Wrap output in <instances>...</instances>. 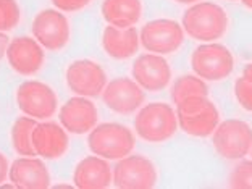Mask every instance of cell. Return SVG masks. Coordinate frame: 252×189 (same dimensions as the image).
<instances>
[{
	"instance_id": "obj_8",
	"label": "cell",
	"mask_w": 252,
	"mask_h": 189,
	"mask_svg": "<svg viewBox=\"0 0 252 189\" xmlns=\"http://www.w3.org/2000/svg\"><path fill=\"white\" fill-rule=\"evenodd\" d=\"M16 105L28 117L45 120L54 117L59 100L54 89L41 81H26L16 89Z\"/></svg>"
},
{
	"instance_id": "obj_19",
	"label": "cell",
	"mask_w": 252,
	"mask_h": 189,
	"mask_svg": "<svg viewBox=\"0 0 252 189\" xmlns=\"http://www.w3.org/2000/svg\"><path fill=\"white\" fill-rule=\"evenodd\" d=\"M141 0H104L102 2V16L112 26L131 28L141 20Z\"/></svg>"
},
{
	"instance_id": "obj_29",
	"label": "cell",
	"mask_w": 252,
	"mask_h": 189,
	"mask_svg": "<svg viewBox=\"0 0 252 189\" xmlns=\"http://www.w3.org/2000/svg\"><path fill=\"white\" fill-rule=\"evenodd\" d=\"M243 78L246 79V81H249L252 84V62L249 63L248 66L244 68V71H243Z\"/></svg>"
},
{
	"instance_id": "obj_30",
	"label": "cell",
	"mask_w": 252,
	"mask_h": 189,
	"mask_svg": "<svg viewBox=\"0 0 252 189\" xmlns=\"http://www.w3.org/2000/svg\"><path fill=\"white\" fill-rule=\"evenodd\" d=\"M7 47H8V45H7V37L0 34V57H2V54L7 52Z\"/></svg>"
},
{
	"instance_id": "obj_25",
	"label": "cell",
	"mask_w": 252,
	"mask_h": 189,
	"mask_svg": "<svg viewBox=\"0 0 252 189\" xmlns=\"http://www.w3.org/2000/svg\"><path fill=\"white\" fill-rule=\"evenodd\" d=\"M210 102L212 100H209V95H189L175 105L176 113L178 115H194V113L202 112Z\"/></svg>"
},
{
	"instance_id": "obj_22",
	"label": "cell",
	"mask_w": 252,
	"mask_h": 189,
	"mask_svg": "<svg viewBox=\"0 0 252 189\" xmlns=\"http://www.w3.org/2000/svg\"><path fill=\"white\" fill-rule=\"evenodd\" d=\"M189 95H209V88L202 78H199L197 74H183L176 81L171 84L170 97L176 105L183 99H186Z\"/></svg>"
},
{
	"instance_id": "obj_1",
	"label": "cell",
	"mask_w": 252,
	"mask_h": 189,
	"mask_svg": "<svg viewBox=\"0 0 252 189\" xmlns=\"http://www.w3.org/2000/svg\"><path fill=\"white\" fill-rule=\"evenodd\" d=\"M226 11L214 2H197L183 13L181 26L189 37L200 42H215L228 31Z\"/></svg>"
},
{
	"instance_id": "obj_31",
	"label": "cell",
	"mask_w": 252,
	"mask_h": 189,
	"mask_svg": "<svg viewBox=\"0 0 252 189\" xmlns=\"http://www.w3.org/2000/svg\"><path fill=\"white\" fill-rule=\"evenodd\" d=\"M175 2H178V3H185V5H188V3H197V2H202V0H175Z\"/></svg>"
},
{
	"instance_id": "obj_28",
	"label": "cell",
	"mask_w": 252,
	"mask_h": 189,
	"mask_svg": "<svg viewBox=\"0 0 252 189\" xmlns=\"http://www.w3.org/2000/svg\"><path fill=\"white\" fill-rule=\"evenodd\" d=\"M8 170H10V165H8V160L7 157L0 152V185L7 180V175H8Z\"/></svg>"
},
{
	"instance_id": "obj_13",
	"label": "cell",
	"mask_w": 252,
	"mask_h": 189,
	"mask_svg": "<svg viewBox=\"0 0 252 189\" xmlns=\"http://www.w3.org/2000/svg\"><path fill=\"white\" fill-rule=\"evenodd\" d=\"M7 60L13 70L23 76H32L44 65V50L42 45L36 39L21 36L11 39L7 47Z\"/></svg>"
},
{
	"instance_id": "obj_3",
	"label": "cell",
	"mask_w": 252,
	"mask_h": 189,
	"mask_svg": "<svg viewBox=\"0 0 252 189\" xmlns=\"http://www.w3.org/2000/svg\"><path fill=\"white\" fill-rule=\"evenodd\" d=\"M88 146L91 152L107 160H120L133 152L134 134L128 126L120 123L95 125L89 131Z\"/></svg>"
},
{
	"instance_id": "obj_24",
	"label": "cell",
	"mask_w": 252,
	"mask_h": 189,
	"mask_svg": "<svg viewBox=\"0 0 252 189\" xmlns=\"http://www.w3.org/2000/svg\"><path fill=\"white\" fill-rule=\"evenodd\" d=\"M21 10L16 0H0V32L11 31L20 23Z\"/></svg>"
},
{
	"instance_id": "obj_16",
	"label": "cell",
	"mask_w": 252,
	"mask_h": 189,
	"mask_svg": "<svg viewBox=\"0 0 252 189\" xmlns=\"http://www.w3.org/2000/svg\"><path fill=\"white\" fill-rule=\"evenodd\" d=\"M73 181L79 189H105L113 185V168H110L107 158L94 154L74 167Z\"/></svg>"
},
{
	"instance_id": "obj_6",
	"label": "cell",
	"mask_w": 252,
	"mask_h": 189,
	"mask_svg": "<svg viewBox=\"0 0 252 189\" xmlns=\"http://www.w3.org/2000/svg\"><path fill=\"white\" fill-rule=\"evenodd\" d=\"M141 44L147 52L168 55L176 52L185 41V30L178 21L158 18L146 23L139 32Z\"/></svg>"
},
{
	"instance_id": "obj_35",
	"label": "cell",
	"mask_w": 252,
	"mask_h": 189,
	"mask_svg": "<svg viewBox=\"0 0 252 189\" xmlns=\"http://www.w3.org/2000/svg\"><path fill=\"white\" fill-rule=\"evenodd\" d=\"M231 2H234V0H231Z\"/></svg>"
},
{
	"instance_id": "obj_32",
	"label": "cell",
	"mask_w": 252,
	"mask_h": 189,
	"mask_svg": "<svg viewBox=\"0 0 252 189\" xmlns=\"http://www.w3.org/2000/svg\"><path fill=\"white\" fill-rule=\"evenodd\" d=\"M239 2H241L244 7H248V8L252 10V0H239Z\"/></svg>"
},
{
	"instance_id": "obj_26",
	"label": "cell",
	"mask_w": 252,
	"mask_h": 189,
	"mask_svg": "<svg viewBox=\"0 0 252 189\" xmlns=\"http://www.w3.org/2000/svg\"><path fill=\"white\" fill-rule=\"evenodd\" d=\"M234 97L238 104L248 112H252V84L241 76L234 81Z\"/></svg>"
},
{
	"instance_id": "obj_17",
	"label": "cell",
	"mask_w": 252,
	"mask_h": 189,
	"mask_svg": "<svg viewBox=\"0 0 252 189\" xmlns=\"http://www.w3.org/2000/svg\"><path fill=\"white\" fill-rule=\"evenodd\" d=\"M8 178L21 189H45L50 186V173L42 160L34 157L16 158L10 165Z\"/></svg>"
},
{
	"instance_id": "obj_2",
	"label": "cell",
	"mask_w": 252,
	"mask_h": 189,
	"mask_svg": "<svg viewBox=\"0 0 252 189\" xmlns=\"http://www.w3.org/2000/svg\"><path fill=\"white\" fill-rule=\"evenodd\" d=\"M178 115L170 104L152 102L137 112L134 129L141 139L147 142H165L178 129Z\"/></svg>"
},
{
	"instance_id": "obj_33",
	"label": "cell",
	"mask_w": 252,
	"mask_h": 189,
	"mask_svg": "<svg viewBox=\"0 0 252 189\" xmlns=\"http://www.w3.org/2000/svg\"><path fill=\"white\" fill-rule=\"evenodd\" d=\"M59 188H71V185H57L55 189H59Z\"/></svg>"
},
{
	"instance_id": "obj_27",
	"label": "cell",
	"mask_w": 252,
	"mask_h": 189,
	"mask_svg": "<svg viewBox=\"0 0 252 189\" xmlns=\"http://www.w3.org/2000/svg\"><path fill=\"white\" fill-rule=\"evenodd\" d=\"M55 8L60 11H78L84 7H88L91 0H52Z\"/></svg>"
},
{
	"instance_id": "obj_9",
	"label": "cell",
	"mask_w": 252,
	"mask_h": 189,
	"mask_svg": "<svg viewBox=\"0 0 252 189\" xmlns=\"http://www.w3.org/2000/svg\"><path fill=\"white\" fill-rule=\"evenodd\" d=\"M34 39L47 50H62L70 42V23L59 10H42L31 26Z\"/></svg>"
},
{
	"instance_id": "obj_4",
	"label": "cell",
	"mask_w": 252,
	"mask_h": 189,
	"mask_svg": "<svg viewBox=\"0 0 252 189\" xmlns=\"http://www.w3.org/2000/svg\"><path fill=\"white\" fill-rule=\"evenodd\" d=\"M191 68L204 81H221L233 73L234 59L226 45L204 42L192 50Z\"/></svg>"
},
{
	"instance_id": "obj_18",
	"label": "cell",
	"mask_w": 252,
	"mask_h": 189,
	"mask_svg": "<svg viewBox=\"0 0 252 189\" xmlns=\"http://www.w3.org/2000/svg\"><path fill=\"white\" fill-rule=\"evenodd\" d=\"M141 39L134 26L117 28L108 25L102 34V45L108 57L115 60L131 59L139 49Z\"/></svg>"
},
{
	"instance_id": "obj_14",
	"label": "cell",
	"mask_w": 252,
	"mask_h": 189,
	"mask_svg": "<svg viewBox=\"0 0 252 189\" xmlns=\"http://www.w3.org/2000/svg\"><path fill=\"white\" fill-rule=\"evenodd\" d=\"M59 120L62 126L71 134H84L97 125L99 112L93 100L89 97H71L62 105Z\"/></svg>"
},
{
	"instance_id": "obj_34",
	"label": "cell",
	"mask_w": 252,
	"mask_h": 189,
	"mask_svg": "<svg viewBox=\"0 0 252 189\" xmlns=\"http://www.w3.org/2000/svg\"><path fill=\"white\" fill-rule=\"evenodd\" d=\"M249 154H251V156H252V147H251V152H249Z\"/></svg>"
},
{
	"instance_id": "obj_20",
	"label": "cell",
	"mask_w": 252,
	"mask_h": 189,
	"mask_svg": "<svg viewBox=\"0 0 252 189\" xmlns=\"http://www.w3.org/2000/svg\"><path fill=\"white\" fill-rule=\"evenodd\" d=\"M178 115V113H176ZM220 123L219 108L210 102L202 112L194 113V115H178V125L186 134L194 137H207L214 134L217 126Z\"/></svg>"
},
{
	"instance_id": "obj_5",
	"label": "cell",
	"mask_w": 252,
	"mask_h": 189,
	"mask_svg": "<svg viewBox=\"0 0 252 189\" xmlns=\"http://www.w3.org/2000/svg\"><path fill=\"white\" fill-rule=\"evenodd\" d=\"M217 154L226 160H241L251 152L252 128L243 120L230 118L220 122L212 134Z\"/></svg>"
},
{
	"instance_id": "obj_15",
	"label": "cell",
	"mask_w": 252,
	"mask_h": 189,
	"mask_svg": "<svg viewBox=\"0 0 252 189\" xmlns=\"http://www.w3.org/2000/svg\"><path fill=\"white\" fill-rule=\"evenodd\" d=\"M32 146L36 156L45 160H54L62 157L68 151V136L65 128L52 122L37 123L32 129Z\"/></svg>"
},
{
	"instance_id": "obj_21",
	"label": "cell",
	"mask_w": 252,
	"mask_h": 189,
	"mask_svg": "<svg viewBox=\"0 0 252 189\" xmlns=\"http://www.w3.org/2000/svg\"><path fill=\"white\" fill-rule=\"evenodd\" d=\"M36 118L32 117H20L15 120L13 126H11V142H13V149L16 154L26 157H34L36 151L32 146V129L36 128Z\"/></svg>"
},
{
	"instance_id": "obj_23",
	"label": "cell",
	"mask_w": 252,
	"mask_h": 189,
	"mask_svg": "<svg viewBox=\"0 0 252 189\" xmlns=\"http://www.w3.org/2000/svg\"><path fill=\"white\" fill-rule=\"evenodd\" d=\"M228 186L234 189H252V160H241L238 165H234Z\"/></svg>"
},
{
	"instance_id": "obj_11",
	"label": "cell",
	"mask_w": 252,
	"mask_h": 189,
	"mask_svg": "<svg viewBox=\"0 0 252 189\" xmlns=\"http://www.w3.org/2000/svg\"><path fill=\"white\" fill-rule=\"evenodd\" d=\"M104 104L120 115H131L144 104V89L133 78H115L102 93Z\"/></svg>"
},
{
	"instance_id": "obj_10",
	"label": "cell",
	"mask_w": 252,
	"mask_h": 189,
	"mask_svg": "<svg viewBox=\"0 0 252 189\" xmlns=\"http://www.w3.org/2000/svg\"><path fill=\"white\" fill-rule=\"evenodd\" d=\"M66 84L74 94L83 97L102 95L107 86V74L93 60H74L66 68Z\"/></svg>"
},
{
	"instance_id": "obj_7",
	"label": "cell",
	"mask_w": 252,
	"mask_h": 189,
	"mask_svg": "<svg viewBox=\"0 0 252 189\" xmlns=\"http://www.w3.org/2000/svg\"><path fill=\"white\" fill-rule=\"evenodd\" d=\"M157 170L144 156H126L113 167V185L120 189H151L157 185Z\"/></svg>"
},
{
	"instance_id": "obj_12",
	"label": "cell",
	"mask_w": 252,
	"mask_h": 189,
	"mask_svg": "<svg viewBox=\"0 0 252 189\" xmlns=\"http://www.w3.org/2000/svg\"><path fill=\"white\" fill-rule=\"evenodd\" d=\"M131 74L144 91L158 93L170 84L171 68L163 55L149 52L137 57L131 68Z\"/></svg>"
}]
</instances>
